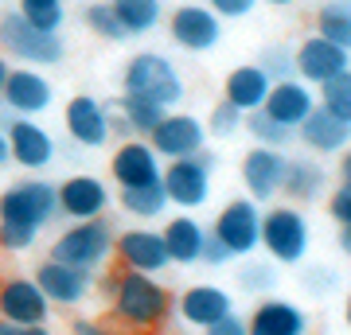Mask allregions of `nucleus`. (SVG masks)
<instances>
[{
	"label": "nucleus",
	"instance_id": "nucleus-1",
	"mask_svg": "<svg viewBox=\"0 0 351 335\" xmlns=\"http://www.w3.org/2000/svg\"><path fill=\"white\" fill-rule=\"evenodd\" d=\"M110 297V316L129 332H156L176 312V293L160 277L145 273H113L101 281Z\"/></svg>",
	"mask_w": 351,
	"mask_h": 335
},
{
	"label": "nucleus",
	"instance_id": "nucleus-2",
	"mask_svg": "<svg viewBox=\"0 0 351 335\" xmlns=\"http://www.w3.org/2000/svg\"><path fill=\"white\" fill-rule=\"evenodd\" d=\"M121 94L145 98V101L172 113L180 101L188 98V82H184L180 66L168 55H160V51H137V55H129L125 71H121Z\"/></svg>",
	"mask_w": 351,
	"mask_h": 335
},
{
	"label": "nucleus",
	"instance_id": "nucleus-3",
	"mask_svg": "<svg viewBox=\"0 0 351 335\" xmlns=\"http://www.w3.org/2000/svg\"><path fill=\"white\" fill-rule=\"evenodd\" d=\"M59 214V184L27 175L0 191V226H20V230H43Z\"/></svg>",
	"mask_w": 351,
	"mask_h": 335
},
{
	"label": "nucleus",
	"instance_id": "nucleus-4",
	"mask_svg": "<svg viewBox=\"0 0 351 335\" xmlns=\"http://www.w3.org/2000/svg\"><path fill=\"white\" fill-rule=\"evenodd\" d=\"M262 249L269 253L274 265H304L308 249H313V226H308V219H304L301 207H293V203L265 207V214H262Z\"/></svg>",
	"mask_w": 351,
	"mask_h": 335
},
{
	"label": "nucleus",
	"instance_id": "nucleus-5",
	"mask_svg": "<svg viewBox=\"0 0 351 335\" xmlns=\"http://www.w3.org/2000/svg\"><path fill=\"white\" fill-rule=\"evenodd\" d=\"M113 242H117V230H113L106 219H98V223H71L66 230L55 234V242H51V261L71 265V269L98 273L101 265L110 261Z\"/></svg>",
	"mask_w": 351,
	"mask_h": 335
},
{
	"label": "nucleus",
	"instance_id": "nucleus-6",
	"mask_svg": "<svg viewBox=\"0 0 351 335\" xmlns=\"http://www.w3.org/2000/svg\"><path fill=\"white\" fill-rule=\"evenodd\" d=\"M0 51L12 55L20 66H32V71L55 66V62L66 59L63 36H43V32H36L16 8L0 12Z\"/></svg>",
	"mask_w": 351,
	"mask_h": 335
},
{
	"label": "nucleus",
	"instance_id": "nucleus-7",
	"mask_svg": "<svg viewBox=\"0 0 351 335\" xmlns=\"http://www.w3.org/2000/svg\"><path fill=\"white\" fill-rule=\"evenodd\" d=\"M262 207L246 195H234L223 203V211L215 214L211 234L226 246L230 258H246L250 261L262 249Z\"/></svg>",
	"mask_w": 351,
	"mask_h": 335
},
{
	"label": "nucleus",
	"instance_id": "nucleus-8",
	"mask_svg": "<svg viewBox=\"0 0 351 335\" xmlns=\"http://www.w3.org/2000/svg\"><path fill=\"white\" fill-rule=\"evenodd\" d=\"M215 156L211 152H203V156H195V160H176V164H164V195H168V203L172 207H180L184 214L199 211L203 203L211 199V172H215Z\"/></svg>",
	"mask_w": 351,
	"mask_h": 335
},
{
	"label": "nucleus",
	"instance_id": "nucleus-9",
	"mask_svg": "<svg viewBox=\"0 0 351 335\" xmlns=\"http://www.w3.org/2000/svg\"><path fill=\"white\" fill-rule=\"evenodd\" d=\"M113 258H117V265H121V273L160 277L164 269H172L168 246H164V234L160 230H152V226H129V230H117Z\"/></svg>",
	"mask_w": 351,
	"mask_h": 335
},
{
	"label": "nucleus",
	"instance_id": "nucleus-10",
	"mask_svg": "<svg viewBox=\"0 0 351 335\" xmlns=\"http://www.w3.org/2000/svg\"><path fill=\"white\" fill-rule=\"evenodd\" d=\"M152 152L160 156L164 164H176V160H195L207 152V125L195 117V113H168L160 121V129L149 137Z\"/></svg>",
	"mask_w": 351,
	"mask_h": 335
},
{
	"label": "nucleus",
	"instance_id": "nucleus-11",
	"mask_svg": "<svg viewBox=\"0 0 351 335\" xmlns=\"http://www.w3.org/2000/svg\"><path fill=\"white\" fill-rule=\"evenodd\" d=\"M51 300L36 285V277L8 273L0 277V320L16 323V327H47Z\"/></svg>",
	"mask_w": 351,
	"mask_h": 335
},
{
	"label": "nucleus",
	"instance_id": "nucleus-12",
	"mask_svg": "<svg viewBox=\"0 0 351 335\" xmlns=\"http://www.w3.org/2000/svg\"><path fill=\"white\" fill-rule=\"evenodd\" d=\"M168 36L188 55H207L223 39V20L211 12V4H176V12L168 16Z\"/></svg>",
	"mask_w": 351,
	"mask_h": 335
},
{
	"label": "nucleus",
	"instance_id": "nucleus-13",
	"mask_svg": "<svg viewBox=\"0 0 351 335\" xmlns=\"http://www.w3.org/2000/svg\"><path fill=\"white\" fill-rule=\"evenodd\" d=\"M110 184L101 175L75 172L59 184V214L71 223H98L110 211Z\"/></svg>",
	"mask_w": 351,
	"mask_h": 335
},
{
	"label": "nucleus",
	"instance_id": "nucleus-14",
	"mask_svg": "<svg viewBox=\"0 0 351 335\" xmlns=\"http://www.w3.org/2000/svg\"><path fill=\"white\" fill-rule=\"evenodd\" d=\"M0 129L8 133L12 164H20L24 172H43V168H51V160L59 156L55 137H51L39 121H27V117H12V113H4Z\"/></svg>",
	"mask_w": 351,
	"mask_h": 335
},
{
	"label": "nucleus",
	"instance_id": "nucleus-15",
	"mask_svg": "<svg viewBox=\"0 0 351 335\" xmlns=\"http://www.w3.org/2000/svg\"><path fill=\"white\" fill-rule=\"evenodd\" d=\"M285 172H289V156L277 149H258L254 145L239 164L242 187H246V199H254L258 207L262 203H274L285 187Z\"/></svg>",
	"mask_w": 351,
	"mask_h": 335
},
{
	"label": "nucleus",
	"instance_id": "nucleus-16",
	"mask_svg": "<svg viewBox=\"0 0 351 335\" xmlns=\"http://www.w3.org/2000/svg\"><path fill=\"white\" fill-rule=\"evenodd\" d=\"M0 101H4V110L12 113V117H27V121H36L39 113L51 110V101H55V86H51V78L43 71H32V66H12V75L0 90Z\"/></svg>",
	"mask_w": 351,
	"mask_h": 335
},
{
	"label": "nucleus",
	"instance_id": "nucleus-17",
	"mask_svg": "<svg viewBox=\"0 0 351 335\" xmlns=\"http://www.w3.org/2000/svg\"><path fill=\"white\" fill-rule=\"evenodd\" d=\"M110 175L121 191H137V187H156L164 179V160L152 152L149 140H125L113 149Z\"/></svg>",
	"mask_w": 351,
	"mask_h": 335
},
{
	"label": "nucleus",
	"instance_id": "nucleus-18",
	"mask_svg": "<svg viewBox=\"0 0 351 335\" xmlns=\"http://www.w3.org/2000/svg\"><path fill=\"white\" fill-rule=\"evenodd\" d=\"M293 51H297V78H301L304 86H313V90L328 86L332 78H339V75H348L351 71V55L348 51L332 47V43L320 39L316 32L313 36H304Z\"/></svg>",
	"mask_w": 351,
	"mask_h": 335
},
{
	"label": "nucleus",
	"instance_id": "nucleus-19",
	"mask_svg": "<svg viewBox=\"0 0 351 335\" xmlns=\"http://www.w3.org/2000/svg\"><path fill=\"white\" fill-rule=\"evenodd\" d=\"M63 129L78 149H101L110 140V106L94 94H75L63 106Z\"/></svg>",
	"mask_w": 351,
	"mask_h": 335
},
{
	"label": "nucleus",
	"instance_id": "nucleus-20",
	"mask_svg": "<svg viewBox=\"0 0 351 335\" xmlns=\"http://www.w3.org/2000/svg\"><path fill=\"white\" fill-rule=\"evenodd\" d=\"M176 312H180L184 323L207 332V327H215L219 320H226L234 312V297L223 285H215V281H195V285H188L176 297Z\"/></svg>",
	"mask_w": 351,
	"mask_h": 335
},
{
	"label": "nucleus",
	"instance_id": "nucleus-21",
	"mask_svg": "<svg viewBox=\"0 0 351 335\" xmlns=\"http://www.w3.org/2000/svg\"><path fill=\"white\" fill-rule=\"evenodd\" d=\"M320 110V98H316L313 86H304L301 78H289V82H277L274 90H269V98H265L262 113L269 117V121H277L281 129H289V133H297L313 113Z\"/></svg>",
	"mask_w": 351,
	"mask_h": 335
},
{
	"label": "nucleus",
	"instance_id": "nucleus-22",
	"mask_svg": "<svg viewBox=\"0 0 351 335\" xmlns=\"http://www.w3.org/2000/svg\"><path fill=\"white\" fill-rule=\"evenodd\" d=\"M36 285L43 288V297H47L55 308H78V304L94 293V273L71 269V265H59V261L47 258V261L36 265Z\"/></svg>",
	"mask_w": 351,
	"mask_h": 335
},
{
	"label": "nucleus",
	"instance_id": "nucleus-23",
	"mask_svg": "<svg viewBox=\"0 0 351 335\" xmlns=\"http://www.w3.org/2000/svg\"><path fill=\"white\" fill-rule=\"evenodd\" d=\"M250 335H313V316L285 297H265L246 316Z\"/></svg>",
	"mask_w": 351,
	"mask_h": 335
},
{
	"label": "nucleus",
	"instance_id": "nucleus-24",
	"mask_svg": "<svg viewBox=\"0 0 351 335\" xmlns=\"http://www.w3.org/2000/svg\"><path fill=\"white\" fill-rule=\"evenodd\" d=\"M269 90H274V82L265 78V71L258 62H242V66H234L223 78V101L234 106L239 113H258L265 106V98H269Z\"/></svg>",
	"mask_w": 351,
	"mask_h": 335
},
{
	"label": "nucleus",
	"instance_id": "nucleus-25",
	"mask_svg": "<svg viewBox=\"0 0 351 335\" xmlns=\"http://www.w3.org/2000/svg\"><path fill=\"white\" fill-rule=\"evenodd\" d=\"M164 246H168V261L172 265H199L203 258V242H207V226L195 214H172L160 226Z\"/></svg>",
	"mask_w": 351,
	"mask_h": 335
},
{
	"label": "nucleus",
	"instance_id": "nucleus-26",
	"mask_svg": "<svg viewBox=\"0 0 351 335\" xmlns=\"http://www.w3.org/2000/svg\"><path fill=\"white\" fill-rule=\"evenodd\" d=\"M297 140H301L308 152H316V156H336V152H348L351 129L348 125H339L332 113L316 110L313 117L297 129Z\"/></svg>",
	"mask_w": 351,
	"mask_h": 335
},
{
	"label": "nucleus",
	"instance_id": "nucleus-27",
	"mask_svg": "<svg viewBox=\"0 0 351 335\" xmlns=\"http://www.w3.org/2000/svg\"><path fill=\"white\" fill-rule=\"evenodd\" d=\"M328 187V168L313 156H297V160H289V172H285V187H281V195L297 207V203H316V199L324 195Z\"/></svg>",
	"mask_w": 351,
	"mask_h": 335
},
{
	"label": "nucleus",
	"instance_id": "nucleus-28",
	"mask_svg": "<svg viewBox=\"0 0 351 335\" xmlns=\"http://www.w3.org/2000/svg\"><path fill=\"white\" fill-rule=\"evenodd\" d=\"M113 113H117V117L129 125V133L141 137V140H149L152 133L160 129V121L168 117V110H160V106H152V101H145V98H129V94H121V101H117V110Z\"/></svg>",
	"mask_w": 351,
	"mask_h": 335
},
{
	"label": "nucleus",
	"instance_id": "nucleus-29",
	"mask_svg": "<svg viewBox=\"0 0 351 335\" xmlns=\"http://www.w3.org/2000/svg\"><path fill=\"white\" fill-rule=\"evenodd\" d=\"M117 203H121V211L129 214V219H137L141 226H149L152 219H164L168 214V195H164V184L156 187H137V191H121L117 195Z\"/></svg>",
	"mask_w": 351,
	"mask_h": 335
},
{
	"label": "nucleus",
	"instance_id": "nucleus-30",
	"mask_svg": "<svg viewBox=\"0 0 351 335\" xmlns=\"http://www.w3.org/2000/svg\"><path fill=\"white\" fill-rule=\"evenodd\" d=\"M316 36L351 55V4H343V0L320 4L316 8Z\"/></svg>",
	"mask_w": 351,
	"mask_h": 335
},
{
	"label": "nucleus",
	"instance_id": "nucleus-31",
	"mask_svg": "<svg viewBox=\"0 0 351 335\" xmlns=\"http://www.w3.org/2000/svg\"><path fill=\"white\" fill-rule=\"evenodd\" d=\"M113 12L125 27V36H145L164 24V4L156 0H113Z\"/></svg>",
	"mask_w": 351,
	"mask_h": 335
},
{
	"label": "nucleus",
	"instance_id": "nucleus-32",
	"mask_svg": "<svg viewBox=\"0 0 351 335\" xmlns=\"http://www.w3.org/2000/svg\"><path fill=\"white\" fill-rule=\"evenodd\" d=\"M16 12L24 16L36 32H43V36H59L63 24H66V4L63 0H20Z\"/></svg>",
	"mask_w": 351,
	"mask_h": 335
},
{
	"label": "nucleus",
	"instance_id": "nucleus-33",
	"mask_svg": "<svg viewBox=\"0 0 351 335\" xmlns=\"http://www.w3.org/2000/svg\"><path fill=\"white\" fill-rule=\"evenodd\" d=\"M277 281H281V269H277L274 261L265 258V261H246L239 269V288L246 293V297H274V288H277Z\"/></svg>",
	"mask_w": 351,
	"mask_h": 335
},
{
	"label": "nucleus",
	"instance_id": "nucleus-34",
	"mask_svg": "<svg viewBox=\"0 0 351 335\" xmlns=\"http://www.w3.org/2000/svg\"><path fill=\"white\" fill-rule=\"evenodd\" d=\"M316 98H320V110L332 113L339 125H348L351 129V71L348 75H339V78H332L328 86H320L316 90Z\"/></svg>",
	"mask_w": 351,
	"mask_h": 335
},
{
	"label": "nucleus",
	"instance_id": "nucleus-35",
	"mask_svg": "<svg viewBox=\"0 0 351 335\" xmlns=\"http://www.w3.org/2000/svg\"><path fill=\"white\" fill-rule=\"evenodd\" d=\"M258 66L265 71V78L274 86L277 82H289V78H297V51L289 47V43H269L258 55Z\"/></svg>",
	"mask_w": 351,
	"mask_h": 335
},
{
	"label": "nucleus",
	"instance_id": "nucleus-36",
	"mask_svg": "<svg viewBox=\"0 0 351 335\" xmlns=\"http://www.w3.org/2000/svg\"><path fill=\"white\" fill-rule=\"evenodd\" d=\"M246 133L258 140V149H277V152H285V145L297 140V133H289V129H281L277 121H269L262 110L246 113Z\"/></svg>",
	"mask_w": 351,
	"mask_h": 335
},
{
	"label": "nucleus",
	"instance_id": "nucleus-37",
	"mask_svg": "<svg viewBox=\"0 0 351 335\" xmlns=\"http://www.w3.org/2000/svg\"><path fill=\"white\" fill-rule=\"evenodd\" d=\"M82 20H86V27L98 39H110V43H121L125 39V27H121L117 12H113V4H86L82 8Z\"/></svg>",
	"mask_w": 351,
	"mask_h": 335
},
{
	"label": "nucleus",
	"instance_id": "nucleus-38",
	"mask_svg": "<svg viewBox=\"0 0 351 335\" xmlns=\"http://www.w3.org/2000/svg\"><path fill=\"white\" fill-rule=\"evenodd\" d=\"M239 129H246V113H239L234 106L219 101V106L207 113V133H211V137H219V140L239 137Z\"/></svg>",
	"mask_w": 351,
	"mask_h": 335
},
{
	"label": "nucleus",
	"instance_id": "nucleus-39",
	"mask_svg": "<svg viewBox=\"0 0 351 335\" xmlns=\"http://www.w3.org/2000/svg\"><path fill=\"white\" fill-rule=\"evenodd\" d=\"M301 288L308 297H328L336 288V273L328 265H304L301 269Z\"/></svg>",
	"mask_w": 351,
	"mask_h": 335
},
{
	"label": "nucleus",
	"instance_id": "nucleus-40",
	"mask_svg": "<svg viewBox=\"0 0 351 335\" xmlns=\"http://www.w3.org/2000/svg\"><path fill=\"white\" fill-rule=\"evenodd\" d=\"M328 214H332V223L339 226V230H348L351 226V187L339 184L332 195H328Z\"/></svg>",
	"mask_w": 351,
	"mask_h": 335
},
{
	"label": "nucleus",
	"instance_id": "nucleus-41",
	"mask_svg": "<svg viewBox=\"0 0 351 335\" xmlns=\"http://www.w3.org/2000/svg\"><path fill=\"white\" fill-rule=\"evenodd\" d=\"M230 261H234V258L226 253V246L211 234V230H207V242H203V258H199V265H207V269H226Z\"/></svg>",
	"mask_w": 351,
	"mask_h": 335
},
{
	"label": "nucleus",
	"instance_id": "nucleus-42",
	"mask_svg": "<svg viewBox=\"0 0 351 335\" xmlns=\"http://www.w3.org/2000/svg\"><path fill=\"white\" fill-rule=\"evenodd\" d=\"M211 12L219 16V20H246V16L254 12V4L250 0H215Z\"/></svg>",
	"mask_w": 351,
	"mask_h": 335
},
{
	"label": "nucleus",
	"instance_id": "nucleus-43",
	"mask_svg": "<svg viewBox=\"0 0 351 335\" xmlns=\"http://www.w3.org/2000/svg\"><path fill=\"white\" fill-rule=\"evenodd\" d=\"M207 335H250V323H246V316L230 312L226 320H219L215 327H207Z\"/></svg>",
	"mask_w": 351,
	"mask_h": 335
},
{
	"label": "nucleus",
	"instance_id": "nucleus-44",
	"mask_svg": "<svg viewBox=\"0 0 351 335\" xmlns=\"http://www.w3.org/2000/svg\"><path fill=\"white\" fill-rule=\"evenodd\" d=\"M71 332L75 335H125V332H113V327H106V323H98V320H75Z\"/></svg>",
	"mask_w": 351,
	"mask_h": 335
},
{
	"label": "nucleus",
	"instance_id": "nucleus-45",
	"mask_svg": "<svg viewBox=\"0 0 351 335\" xmlns=\"http://www.w3.org/2000/svg\"><path fill=\"white\" fill-rule=\"evenodd\" d=\"M0 335H55L51 327H16V323L0 320Z\"/></svg>",
	"mask_w": 351,
	"mask_h": 335
},
{
	"label": "nucleus",
	"instance_id": "nucleus-46",
	"mask_svg": "<svg viewBox=\"0 0 351 335\" xmlns=\"http://www.w3.org/2000/svg\"><path fill=\"white\" fill-rule=\"evenodd\" d=\"M339 184L351 187V149L343 152V160H339Z\"/></svg>",
	"mask_w": 351,
	"mask_h": 335
},
{
	"label": "nucleus",
	"instance_id": "nucleus-47",
	"mask_svg": "<svg viewBox=\"0 0 351 335\" xmlns=\"http://www.w3.org/2000/svg\"><path fill=\"white\" fill-rule=\"evenodd\" d=\"M4 164H12V149H8V133L0 129V168H4Z\"/></svg>",
	"mask_w": 351,
	"mask_h": 335
},
{
	"label": "nucleus",
	"instance_id": "nucleus-48",
	"mask_svg": "<svg viewBox=\"0 0 351 335\" xmlns=\"http://www.w3.org/2000/svg\"><path fill=\"white\" fill-rule=\"evenodd\" d=\"M8 75H12V66H8V55L0 51V90H4V82H8Z\"/></svg>",
	"mask_w": 351,
	"mask_h": 335
},
{
	"label": "nucleus",
	"instance_id": "nucleus-49",
	"mask_svg": "<svg viewBox=\"0 0 351 335\" xmlns=\"http://www.w3.org/2000/svg\"><path fill=\"white\" fill-rule=\"evenodd\" d=\"M339 249L351 258V226H348V230H339Z\"/></svg>",
	"mask_w": 351,
	"mask_h": 335
},
{
	"label": "nucleus",
	"instance_id": "nucleus-50",
	"mask_svg": "<svg viewBox=\"0 0 351 335\" xmlns=\"http://www.w3.org/2000/svg\"><path fill=\"white\" fill-rule=\"evenodd\" d=\"M343 323L351 327V288H348V297H343Z\"/></svg>",
	"mask_w": 351,
	"mask_h": 335
}]
</instances>
